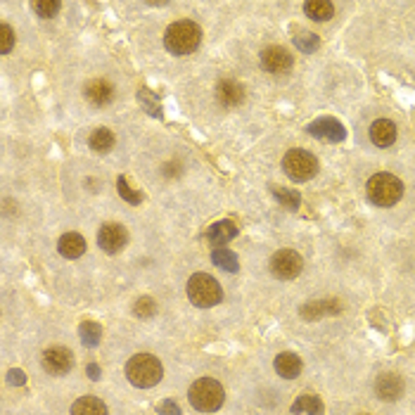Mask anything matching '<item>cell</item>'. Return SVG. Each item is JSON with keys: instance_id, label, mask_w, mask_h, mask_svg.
<instances>
[{"instance_id": "obj_29", "label": "cell", "mask_w": 415, "mask_h": 415, "mask_svg": "<svg viewBox=\"0 0 415 415\" xmlns=\"http://www.w3.org/2000/svg\"><path fill=\"white\" fill-rule=\"evenodd\" d=\"M294 46L299 50H304V53H313V50L320 46V39L316 34H299L294 39Z\"/></svg>"}, {"instance_id": "obj_31", "label": "cell", "mask_w": 415, "mask_h": 415, "mask_svg": "<svg viewBox=\"0 0 415 415\" xmlns=\"http://www.w3.org/2000/svg\"><path fill=\"white\" fill-rule=\"evenodd\" d=\"M119 193H121V198L126 200V202H133V205H138V202H140V195L133 193V190H128L126 178H119Z\"/></svg>"}, {"instance_id": "obj_22", "label": "cell", "mask_w": 415, "mask_h": 415, "mask_svg": "<svg viewBox=\"0 0 415 415\" xmlns=\"http://www.w3.org/2000/svg\"><path fill=\"white\" fill-rule=\"evenodd\" d=\"M323 401L313 394H302L297 396V401L292 404V413H307V415H323Z\"/></svg>"}, {"instance_id": "obj_8", "label": "cell", "mask_w": 415, "mask_h": 415, "mask_svg": "<svg viewBox=\"0 0 415 415\" xmlns=\"http://www.w3.org/2000/svg\"><path fill=\"white\" fill-rule=\"evenodd\" d=\"M128 242V232L119 223H107L98 232V245L103 247L107 254H119Z\"/></svg>"}, {"instance_id": "obj_34", "label": "cell", "mask_w": 415, "mask_h": 415, "mask_svg": "<svg viewBox=\"0 0 415 415\" xmlns=\"http://www.w3.org/2000/svg\"><path fill=\"white\" fill-rule=\"evenodd\" d=\"M88 375L93 377V380H100V368L98 366H88Z\"/></svg>"}, {"instance_id": "obj_27", "label": "cell", "mask_w": 415, "mask_h": 415, "mask_svg": "<svg viewBox=\"0 0 415 415\" xmlns=\"http://www.w3.org/2000/svg\"><path fill=\"white\" fill-rule=\"evenodd\" d=\"M133 313L138 318H150V316H155L157 313V304L152 297H140V299L135 302V307H133Z\"/></svg>"}, {"instance_id": "obj_1", "label": "cell", "mask_w": 415, "mask_h": 415, "mask_svg": "<svg viewBox=\"0 0 415 415\" xmlns=\"http://www.w3.org/2000/svg\"><path fill=\"white\" fill-rule=\"evenodd\" d=\"M162 375H164L162 363H159L157 356H152V354H135L133 359L126 363L128 382L138 389L155 387V384H159V380H162Z\"/></svg>"}, {"instance_id": "obj_20", "label": "cell", "mask_w": 415, "mask_h": 415, "mask_svg": "<svg viewBox=\"0 0 415 415\" xmlns=\"http://www.w3.org/2000/svg\"><path fill=\"white\" fill-rule=\"evenodd\" d=\"M237 235V228L230 221H218L207 230V240L211 245H225L228 240Z\"/></svg>"}, {"instance_id": "obj_14", "label": "cell", "mask_w": 415, "mask_h": 415, "mask_svg": "<svg viewBox=\"0 0 415 415\" xmlns=\"http://www.w3.org/2000/svg\"><path fill=\"white\" fill-rule=\"evenodd\" d=\"M396 123H391L389 119H377L373 126H370V140H373L377 148H389L391 143L396 140Z\"/></svg>"}, {"instance_id": "obj_26", "label": "cell", "mask_w": 415, "mask_h": 415, "mask_svg": "<svg viewBox=\"0 0 415 415\" xmlns=\"http://www.w3.org/2000/svg\"><path fill=\"white\" fill-rule=\"evenodd\" d=\"M273 195H275V200L282 202V207H287V209H299L302 205L299 193H290V190H282V188L273 185Z\"/></svg>"}, {"instance_id": "obj_25", "label": "cell", "mask_w": 415, "mask_h": 415, "mask_svg": "<svg viewBox=\"0 0 415 415\" xmlns=\"http://www.w3.org/2000/svg\"><path fill=\"white\" fill-rule=\"evenodd\" d=\"M211 261L218 266V268H223V271H230V273H235L237 271V257L232 254L230 250H225V247H221V250H214V254H211Z\"/></svg>"}, {"instance_id": "obj_17", "label": "cell", "mask_w": 415, "mask_h": 415, "mask_svg": "<svg viewBox=\"0 0 415 415\" xmlns=\"http://www.w3.org/2000/svg\"><path fill=\"white\" fill-rule=\"evenodd\" d=\"M216 98L225 107H235L245 100V88L237 81H221L216 88Z\"/></svg>"}, {"instance_id": "obj_11", "label": "cell", "mask_w": 415, "mask_h": 415, "mask_svg": "<svg viewBox=\"0 0 415 415\" xmlns=\"http://www.w3.org/2000/svg\"><path fill=\"white\" fill-rule=\"evenodd\" d=\"M307 130H309V133H311L313 138H320V140H330V143L344 140V135H347L344 126H342V123H339L337 119H330V116L313 121Z\"/></svg>"}, {"instance_id": "obj_24", "label": "cell", "mask_w": 415, "mask_h": 415, "mask_svg": "<svg viewBox=\"0 0 415 415\" xmlns=\"http://www.w3.org/2000/svg\"><path fill=\"white\" fill-rule=\"evenodd\" d=\"M91 148L96 152H109L114 148V133L109 128H98L91 135Z\"/></svg>"}, {"instance_id": "obj_30", "label": "cell", "mask_w": 415, "mask_h": 415, "mask_svg": "<svg viewBox=\"0 0 415 415\" xmlns=\"http://www.w3.org/2000/svg\"><path fill=\"white\" fill-rule=\"evenodd\" d=\"M12 46H14V31H12V26L0 24V53L7 55L12 50Z\"/></svg>"}, {"instance_id": "obj_21", "label": "cell", "mask_w": 415, "mask_h": 415, "mask_svg": "<svg viewBox=\"0 0 415 415\" xmlns=\"http://www.w3.org/2000/svg\"><path fill=\"white\" fill-rule=\"evenodd\" d=\"M304 10H307V17H311L313 21H327L334 14V5L330 0H309L304 5Z\"/></svg>"}, {"instance_id": "obj_33", "label": "cell", "mask_w": 415, "mask_h": 415, "mask_svg": "<svg viewBox=\"0 0 415 415\" xmlns=\"http://www.w3.org/2000/svg\"><path fill=\"white\" fill-rule=\"evenodd\" d=\"M10 382L12 384H24L26 377H24V373H21V370H10Z\"/></svg>"}, {"instance_id": "obj_18", "label": "cell", "mask_w": 415, "mask_h": 415, "mask_svg": "<svg viewBox=\"0 0 415 415\" xmlns=\"http://www.w3.org/2000/svg\"><path fill=\"white\" fill-rule=\"evenodd\" d=\"M57 250H60L62 257L78 259L86 252V240L78 235V232H67V235L60 237V242H57Z\"/></svg>"}, {"instance_id": "obj_3", "label": "cell", "mask_w": 415, "mask_h": 415, "mask_svg": "<svg viewBox=\"0 0 415 415\" xmlns=\"http://www.w3.org/2000/svg\"><path fill=\"white\" fill-rule=\"evenodd\" d=\"M368 200L377 207H394L404 198V183L391 173H375L368 180Z\"/></svg>"}, {"instance_id": "obj_5", "label": "cell", "mask_w": 415, "mask_h": 415, "mask_svg": "<svg viewBox=\"0 0 415 415\" xmlns=\"http://www.w3.org/2000/svg\"><path fill=\"white\" fill-rule=\"evenodd\" d=\"M221 285L211 278L207 273H195L190 280H188V299H190L195 307L200 309H209L216 307L221 302Z\"/></svg>"}, {"instance_id": "obj_15", "label": "cell", "mask_w": 415, "mask_h": 415, "mask_svg": "<svg viewBox=\"0 0 415 415\" xmlns=\"http://www.w3.org/2000/svg\"><path fill=\"white\" fill-rule=\"evenodd\" d=\"M342 311L339 299H323V302H309L307 307H302V318L307 320H318L323 316H334V313Z\"/></svg>"}, {"instance_id": "obj_4", "label": "cell", "mask_w": 415, "mask_h": 415, "mask_svg": "<svg viewBox=\"0 0 415 415\" xmlns=\"http://www.w3.org/2000/svg\"><path fill=\"white\" fill-rule=\"evenodd\" d=\"M188 399L198 411L202 413H214L223 406L225 391L221 387V382L214 380V377H202L190 387L188 391Z\"/></svg>"}, {"instance_id": "obj_23", "label": "cell", "mask_w": 415, "mask_h": 415, "mask_svg": "<svg viewBox=\"0 0 415 415\" xmlns=\"http://www.w3.org/2000/svg\"><path fill=\"white\" fill-rule=\"evenodd\" d=\"M78 337L86 347H98L100 344V337H103V327L93 320H83L81 327H78Z\"/></svg>"}, {"instance_id": "obj_6", "label": "cell", "mask_w": 415, "mask_h": 415, "mask_svg": "<svg viewBox=\"0 0 415 415\" xmlns=\"http://www.w3.org/2000/svg\"><path fill=\"white\" fill-rule=\"evenodd\" d=\"M282 169L292 180L304 183V180H309L318 173V159L307 150H290L282 157Z\"/></svg>"}, {"instance_id": "obj_12", "label": "cell", "mask_w": 415, "mask_h": 415, "mask_svg": "<svg viewBox=\"0 0 415 415\" xmlns=\"http://www.w3.org/2000/svg\"><path fill=\"white\" fill-rule=\"evenodd\" d=\"M375 394L382 401H399L404 396V380L396 373H384L377 377L375 382Z\"/></svg>"}, {"instance_id": "obj_16", "label": "cell", "mask_w": 415, "mask_h": 415, "mask_svg": "<svg viewBox=\"0 0 415 415\" xmlns=\"http://www.w3.org/2000/svg\"><path fill=\"white\" fill-rule=\"evenodd\" d=\"M275 373L285 380H294L302 373V359L292 352H282L275 356Z\"/></svg>"}, {"instance_id": "obj_19", "label": "cell", "mask_w": 415, "mask_h": 415, "mask_svg": "<svg viewBox=\"0 0 415 415\" xmlns=\"http://www.w3.org/2000/svg\"><path fill=\"white\" fill-rule=\"evenodd\" d=\"M71 415H107V406L98 396H81L71 406Z\"/></svg>"}, {"instance_id": "obj_32", "label": "cell", "mask_w": 415, "mask_h": 415, "mask_svg": "<svg viewBox=\"0 0 415 415\" xmlns=\"http://www.w3.org/2000/svg\"><path fill=\"white\" fill-rule=\"evenodd\" d=\"M157 411L159 415H180V409L173 401H162L157 406Z\"/></svg>"}, {"instance_id": "obj_13", "label": "cell", "mask_w": 415, "mask_h": 415, "mask_svg": "<svg viewBox=\"0 0 415 415\" xmlns=\"http://www.w3.org/2000/svg\"><path fill=\"white\" fill-rule=\"evenodd\" d=\"M86 100H88L91 105H98V107H105L112 103L114 98V88L109 86L103 78H96V81H88L86 83Z\"/></svg>"}, {"instance_id": "obj_7", "label": "cell", "mask_w": 415, "mask_h": 415, "mask_svg": "<svg viewBox=\"0 0 415 415\" xmlns=\"http://www.w3.org/2000/svg\"><path fill=\"white\" fill-rule=\"evenodd\" d=\"M302 268H304V259L294 250H280V252H275L271 259V271L275 278H280V280L297 278V275L302 273Z\"/></svg>"}, {"instance_id": "obj_9", "label": "cell", "mask_w": 415, "mask_h": 415, "mask_svg": "<svg viewBox=\"0 0 415 415\" xmlns=\"http://www.w3.org/2000/svg\"><path fill=\"white\" fill-rule=\"evenodd\" d=\"M261 67L271 71V74H287L292 69V55L280 46H268L261 53Z\"/></svg>"}, {"instance_id": "obj_28", "label": "cell", "mask_w": 415, "mask_h": 415, "mask_svg": "<svg viewBox=\"0 0 415 415\" xmlns=\"http://www.w3.org/2000/svg\"><path fill=\"white\" fill-rule=\"evenodd\" d=\"M34 10L39 12L43 19H50V17H55V14L60 12V3H57V0H36Z\"/></svg>"}, {"instance_id": "obj_10", "label": "cell", "mask_w": 415, "mask_h": 415, "mask_svg": "<svg viewBox=\"0 0 415 415\" xmlns=\"http://www.w3.org/2000/svg\"><path fill=\"white\" fill-rule=\"evenodd\" d=\"M71 366H74V359H71V352L64 347H50L46 354H43V368L48 370L50 375H67Z\"/></svg>"}, {"instance_id": "obj_2", "label": "cell", "mask_w": 415, "mask_h": 415, "mask_svg": "<svg viewBox=\"0 0 415 415\" xmlns=\"http://www.w3.org/2000/svg\"><path fill=\"white\" fill-rule=\"evenodd\" d=\"M202 41V31L200 26L195 24V21H176V24H171L166 29L164 34V46L169 50L171 55H190L193 50H198Z\"/></svg>"}]
</instances>
